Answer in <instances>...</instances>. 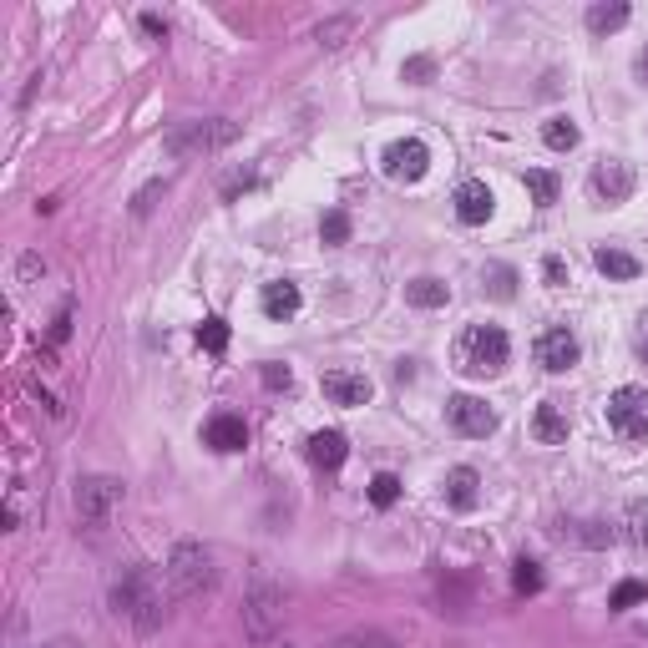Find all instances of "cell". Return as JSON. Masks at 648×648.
Here are the masks:
<instances>
[{"instance_id":"cell-24","label":"cell","mask_w":648,"mask_h":648,"mask_svg":"<svg viewBox=\"0 0 648 648\" xmlns=\"http://www.w3.org/2000/svg\"><path fill=\"white\" fill-rule=\"evenodd\" d=\"M542 142H547L552 152H573V147H578V127L567 122V117H552V122L542 127Z\"/></svg>"},{"instance_id":"cell-16","label":"cell","mask_w":648,"mask_h":648,"mask_svg":"<svg viewBox=\"0 0 648 648\" xmlns=\"http://www.w3.org/2000/svg\"><path fill=\"white\" fill-rule=\"evenodd\" d=\"M345 456H350V441H345L340 431H314V436H309V461H314L319 471H340Z\"/></svg>"},{"instance_id":"cell-3","label":"cell","mask_w":648,"mask_h":648,"mask_svg":"<svg viewBox=\"0 0 648 648\" xmlns=\"http://www.w3.org/2000/svg\"><path fill=\"white\" fill-rule=\"evenodd\" d=\"M233 137H238V127H233L228 117H208V122H178L162 147H168L173 157H203V152L228 147Z\"/></svg>"},{"instance_id":"cell-42","label":"cell","mask_w":648,"mask_h":648,"mask_svg":"<svg viewBox=\"0 0 648 648\" xmlns=\"http://www.w3.org/2000/svg\"><path fill=\"white\" fill-rule=\"evenodd\" d=\"M638 81H643V87H648V46L638 51Z\"/></svg>"},{"instance_id":"cell-8","label":"cell","mask_w":648,"mask_h":648,"mask_svg":"<svg viewBox=\"0 0 648 648\" xmlns=\"http://www.w3.org/2000/svg\"><path fill=\"white\" fill-rule=\"evenodd\" d=\"M380 168H385V178H390V183H421V178H426V168H431V147H426V142H416V137H400V142H390V147H385Z\"/></svg>"},{"instance_id":"cell-21","label":"cell","mask_w":648,"mask_h":648,"mask_svg":"<svg viewBox=\"0 0 648 648\" xmlns=\"http://www.w3.org/2000/svg\"><path fill=\"white\" fill-rule=\"evenodd\" d=\"M481 289L492 294V299H512L517 294V269L512 264H486L481 269Z\"/></svg>"},{"instance_id":"cell-33","label":"cell","mask_w":648,"mask_h":648,"mask_svg":"<svg viewBox=\"0 0 648 648\" xmlns=\"http://www.w3.org/2000/svg\"><path fill=\"white\" fill-rule=\"evenodd\" d=\"M350 31H355V21H350V16H340V21H324V26H319V41H324V46H340Z\"/></svg>"},{"instance_id":"cell-29","label":"cell","mask_w":648,"mask_h":648,"mask_svg":"<svg viewBox=\"0 0 648 648\" xmlns=\"http://www.w3.org/2000/svg\"><path fill=\"white\" fill-rule=\"evenodd\" d=\"M628 542H633V547H648V502H633V507H628Z\"/></svg>"},{"instance_id":"cell-36","label":"cell","mask_w":648,"mask_h":648,"mask_svg":"<svg viewBox=\"0 0 648 648\" xmlns=\"http://www.w3.org/2000/svg\"><path fill=\"white\" fill-rule=\"evenodd\" d=\"M542 274H547V284H552V289H557V284H567V264H562L557 254H547V259H542Z\"/></svg>"},{"instance_id":"cell-20","label":"cell","mask_w":648,"mask_h":648,"mask_svg":"<svg viewBox=\"0 0 648 648\" xmlns=\"http://www.w3.org/2000/svg\"><path fill=\"white\" fill-rule=\"evenodd\" d=\"M405 299H411L416 309H441L451 299V289L441 279H411V284H405Z\"/></svg>"},{"instance_id":"cell-11","label":"cell","mask_w":648,"mask_h":648,"mask_svg":"<svg viewBox=\"0 0 648 648\" xmlns=\"http://www.w3.org/2000/svg\"><path fill=\"white\" fill-rule=\"evenodd\" d=\"M446 416H451V426H456L461 436H492V431H497V411H492L486 400H476V395H451Z\"/></svg>"},{"instance_id":"cell-37","label":"cell","mask_w":648,"mask_h":648,"mask_svg":"<svg viewBox=\"0 0 648 648\" xmlns=\"http://www.w3.org/2000/svg\"><path fill=\"white\" fill-rule=\"evenodd\" d=\"M66 335H71V309H61V314H56V324H51V345H61Z\"/></svg>"},{"instance_id":"cell-10","label":"cell","mask_w":648,"mask_h":648,"mask_svg":"<svg viewBox=\"0 0 648 648\" xmlns=\"http://www.w3.org/2000/svg\"><path fill=\"white\" fill-rule=\"evenodd\" d=\"M633 188H638L633 162H623V157H603L598 168H593V193H598L603 203H628Z\"/></svg>"},{"instance_id":"cell-26","label":"cell","mask_w":648,"mask_h":648,"mask_svg":"<svg viewBox=\"0 0 648 648\" xmlns=\"http://www.w3.org/2000/svg\"><path fill=\"white\" fill-rule=\"evenodd\" d=\"M512 588L527 598V593H542V567L532 562V557H517L512 562Z\"/></svg>"},{"instance_id":"cell-15","label":"cell","mask_w":648,"mask_h":648,"mask_svg":"<svg viewBox=\"0 0 648 648\" xmlns=\"http://www.w3.org/2000/svg\"><path fill=\"white\" fill-rule=\"evenodd\" d=\"M203 441L213 446V451H243L249 446V426H243V416H213L208 426H203Z\"/></svg>"},{"instance_id":"cell-41","label":"cell","mask_w":648,"mask_h":648,"mask_svg":"<svg viewBox=\"0 0 648 648\" xmlns=\"http://www.w3.org/2000/svg\"><path fill=\"white\" fill-rule=\"evenodd\" d=\"M243 188H254V173H238V178H233V183H228V188H223V193H228V198H233V193H243Z\"/></svg>"},{"instance_id":"cell-28","label":"cell","mask_w":648,"mask_h":648,"mask_svg":"<svg viewBox=\"0 0 648 648\" xmlns=\"http://www.w3.org/2000/svg\"><path fill=\"white\" fill-rule=\"evenodd\" d=\"M395 497H400V481H395L390 471H380V476L370 481V502H375V507H395Z\"/></svg>"},{"instance_id":"cell-1","label":"cell","mask_w":648,"mask_h":648,"mask_svg":"<svg viewBox=\"0 0 648 648\" xmlns=\"http://www.w3.org/2000/svg\"><path fill=\"white\" fill-rule=\"evenodd\" d=\"M162 583H168V567H162V573H157V567H147V562L127 567L122 583L112 588V613L132 618L137 633H157L162 618H168V593H162Z\"/></svg>"},{"instance_id":"cell-25","label":"cell","mask_w":648,"mask_h":648,"mask_svg":"<svg viewBox=\"0 0 648 648\" xmlns=\"http://www.w3.org/2000/svg\"><path fill=\"white\" fill-rule=\"evenodd\" d=\"M198 345H203L208 355H223V350H228V324H223L218 314H208V319L198 324Z\"/></svg>"},{"instance_id":"cell-22","label":"cell","mask_w":648,"mask_h":648,"mask_svg":"<svg viewBox=\"0 0 648 648\" xmlns=\"http://www.w3.org/2000/svg\"><path fill=\"white\" fill-rule=\"evenodd\" d=\"M593 264H598L608 279H638V259H633V254H623V249H598V254H593Z\"/></svg>"},{"instance_id":"cell-23","label":"cell","mask_w":648,"mask_h":648,"mask_svg":"<svg viewBox=\"0 0 648 648\" xmlns=\"http://www.w3.org/2000/svg\"><path fill=\"white\" fill-rule=\"evenodd\" d=\"M557 173H547V168H527V193H532V203L537 208H552L557 203Z\"/></svg>"},{"instance_id":"cell-5","label":"cell","mask_w":648,"mask_h":648,"mask_svg":"<svg viewBox=\"0 0 648 648\" xmlns=\"http://www.w3.org/2000/svg\"><path fill=\"white\" fill-rule=\"evenodd\" d=\"M284 628V593L279 588H254L249 603H243V633H249L254 648H269Z\"/></svg>"},{"instance_id":"cell-27","label":"cell","mask_w":648,"mask_h":648,"mask_svg":"<svg viewBox=\"0 0 648 648\" xmlns=\"http://www.w3.org/2000/svg\"><path fill=\"white\" fill-rule=\"evenodd\" d=\"M319 238L330 243V249H340V243H350V218H345L340 208H330V213L319 218Z\"/></svg>"},{"instance_id":"cell-30","label":"cell","mask_w":648,"mask_h":648,"mask_svg":"<svg viewBox=\"0 0 648 648\" xmlns=\"http://www.w3.org/2000/svg\"><path fill=\"white\" fill-rule=\"evenodd\" d=\"M400 76L411 81V87H426V81L436 76V61H431V56H411V61L400 66Z\"/></svg>"},{"instance_id":"cell-4","label":"cell","mask_w":648,"mask_h":648,"mask_svg":"<svg viewBox=\"0 0 648 648\" xmlns=\"http://www.w3.org/2000/svg\"><path fill=\"white\" fill-rule=\"evenodd\" d=\"M168 588L173 593H203L213 588V552L203 542H178L173 557H168Z\"/></svg>"},{"instance_id":"cell-14","label":"cell","mask_w":648,"mask_h":648,"mask_svg":"<svg viewBox=\"0 0 648 648\" xmlns=\"http://www.w3.org/2000/svg\"><path fill=\"white\" fill-rule=\"evenodd\" d=\"M567 431H573V426H567V411H562L557 400H542L537 411H532V436L542 446H567Z\"/></svg>"},{"instance_id":"cell-9","label":"cell","mask_w":648,"mask_h":648,"mask_svg":"<svg viewBox=\"0 0 648 648\" xmlns=\"http://www.w3.org/2000/svg\"><path fill=\"white\" fill-rule=\"evenodd\" d=\"M578 355H583V345H578V335L567 330V324H552V330H542V335H537V365H542V370H552V375L573 370V365H578Z\"/></svg>"},{"instance_id":"cell-13","label":"cell","mask_w":648,"mask_h":648,"mask_svg":"<svg viewBox=\"0 0 648 648\" xmlns=\"http://www.w3.org/2000/svg\"><path fill=\"white\" fill-rule=\"evenodd\" d=\"M492 208H497V198H492V188H486L481 178H466L461 188H456V218L461 223H486V218H492Z\"/></svg>"},{"instance_id":"cell-35","label":"cell","mask_w":648,"mask_h":648,"mask_svg":"<svg viewBox=\"0 0 648 648\" xmlns=\"http://www.w3.org/2000/svg\"><path fill=\"white\" fill-rule=\"evenodd\" d=\"M264 385H269V390H289V385H294V370H289V365H264Z\"/></svg>"},{"instance_id":"cell-7","label":"cell","mask_w":648,"mask_h":648,"mask_svg":"<svg viewBox=\"0 0 648 648\" xmlns=\"http://www.w3.org/2000/svg\"><path fill=\"white\" fill-rule=\"evenodd\" d=\"M608 426L623 441H643L648 436V390L643 385H618L608 395Z\"/></svg>"},{"instance_id":"cell-18","label":"cell","mask_w":648,"mask_h":648,"mask_svg":"<svg viewBox=\"0 0 648 648\" xmlns=\"http://www.w3.org/2000/svg\"><path fill=\"white\" fill-rule=\"evenodd\" d=\"M259 304H264V314H269V319H294V314H299V284L274 279V284H264Z\"/></svg>"},{"instance_id":"cell-38","label":"cell","mask_w":648,"mask_h":648,"mask_svg":"<svg viewBox=\"0 0 648 648\" xmlns=\"http://www.w3.org/2000/svg\"><path fill=\"white\" fill-rule=\"evenodd\" d=\"M633 350H638V360L648 365V314L638 319V335H633Z\"/></svg>"},{"instance_id":"cell-43","label":"cell","mask_w":648,"mask_h":648,"mask_svg":"<svg viewBox=\"0 0 648 648\" xmlns=\"http://www.w3.org/2000/svg\"><path fill=\"white\" fill-rule=\"evenodd\" d=\"M41 648H81L76 638H51V643H41Z\"/></svg>"},{"instance_id":"cell-34","label":"cell","mask_w":648,"mask_h":648,"mask_svg":"<svg viewBox=\"0 0 648 648\" xmlns=\"http://www.w3.org/2000/svg\"><path fill=\"white\" fill-rule=\"evenodd\" d=\"M643 598H648L643 583H618V593L608 598V608H633V603H643Z\"/></svg>"},{"instance_id":"cell-2","label":"cell","mask_w":648,"mask_h":648,"mask_svg":"<svg viewBox=\"0 0 648 648\" xmlns=\"http://www.w3.org/2000/svg\"><path fill=\"white\" fill-rule=\"evenodd\" d=\"M507 335H502V324H466V335L456 345V360L466 375H502L507 370Z\"/></svg>"},{"instance_id":"cell-32","label":"cell","mask_w":648,"mask_h":648,"mask_svg":"<svg viewBox=\"0 0 648 648\" xmlns=\"http://www.w3.org/2000/svg\"><path fill=\"white\" fill-rule=\"evenodd\" d=\"M162 193H168V178H157V183H147V188H142V193L132 198V213H137V218H147V213H152V203H157Z\"/></svg>"},{"instance_id":"cell-39","label":"cell","mask_w":648,"mask_h":648,"mask_svg":"<svg viewBox=\"0 0 648 648\" xmlns=\"http://www.w3.org/2000/svg\"><path fill=\"white\" fill-rule=\"evenodd\" d=\"M142 31L162 41V36H168V21H162V16H152V11H147V16H142Z\"/></svg>"},{"instance_id":"cell-6","label":"cell","mask_w":648,"mask_h":648,"mask_svg":"<svg viewBox=\"0 0 648 648\" xmlns=\"http://www.w3.org/2000/svg\"><path fill=\"white\" fill-rule=\"evenodd\" d=\"M122 497H127V486H122L117 476H81L76 492H71L81 522H107V517L122 507Z\"/></svg>"},{"instance_id":"cell-31","label":"cell","mask_w":648,"mask_h":648,"mask_svg":"<svg viewBox=\"0 0 648 648\" xmlns=\"http://www.w3.org/2000/svg\"><path fill=\"white\" fill-rule=\"evenodd\" d=\"M335 648H400V643L385 638V633H370V628H365V633H345Z\"/></svg>"},{"instance_id":"cell-40","label":"cell","mask_w":648,"mask_h":648,"mask_svg":"<svg viewBox=\"0 0 648 648\" xmlns=\"http://www.w3.org/2000/svg\"><path fill=\"white\" fill-rule=\"evenodd\" d=\"M36 274H46V264H41L36 254H26V259H21V279H36Z\"/></svg>"},{"instance_id":"cell-19","label":"cell","mask_w":648,"mask_h":648,"mask_svg":"<svg viewBox=\"0 0 648 648\" xmlns=\"http://www.w3.org/2000/svg\"><path fill=\"white\" fill-rule=\"evenodd\" d=\"M618 26H628V6H623V0L588 6V31H593V36H608V31H618Z\"/></svg>"},{"instance_id":"cell-12","label":"cell","mask_w":648,"mask_h":648,"mask_svg":"<svg viewBox=\"0 0 648 648\" xmlns=\"http://www.w3.org/2000/svg\"><path fill=\"white\" fill-rule=\"evenodd\" d=\"M319 385H324V395H330L335 405H365L375 395V385H370L365 370H324Z\"/></svg>"},{"instance_id":"cell-17","label":"cell","mask_w":648,"mask_h":648,"mask_svg":"<svg viewBox=\"0 0 648 648\" xmlns=\"http://www.w3.org/2000/svg\"><path fill=\"white\" fill-rule=\"evenodd\" d=\"M476 497H481V476H476L471 466L446 471V502H451L456 512H471V507H476Z\"/></svg>"}]
</instances>
